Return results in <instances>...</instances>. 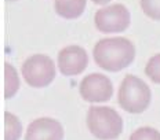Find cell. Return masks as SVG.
<instances>
[{"label": "cell", "instance_id": "cell-10", "mask_svg": "<svg viewBox=\"0 0 160 140\" xmlns=\"http://www.w3.org/2000/svg\"><path fill=\"white\" fill-rule=\"evenodd\" d=\"M19 88V77L17 70L10 63H4V98L10 99L17 93Z\"/></svg>", "mask_w": 160, "mask_h": 140}, {"label": "cell", "instance_id": "cell-13", "mask_svg": "<svg viewBox=\"0 0 160 140\" xmlns=\"http://www.w3.org/2000/svg\"><path fill=\"white\" fill-rule=\"evenodd\" d=\"M130 140H160V132L151 126H142L130 136Z\"/></svg>", "mask_w": 160, "mask_h": 140}, {"label": "cell", "instance_id": "cell-9", "mask_svg": "<svg viewBox=\"0 0 160 140\" xmlns=\"http://www.w3.org/2000/svg\"><path fill=\"white\" fill-rule=\"evenodd\" d=\"M87 0H55V12L65 19H75L83 14Z\"/></svg>", "mask_w": 160, "mask_h": 140}, {"label": "cell", "instance_id": "cell-4", "mask_svg": "<svg viewBox=\"0 0 160 140\" xmlns=\"http://www.w3.org/2000/svg\"><path fill=\"white\" fill-rule=\"evenodd\" d=\"M55 65L47 55L36 54L22 63V77L33 88H44L55 78Z\"/></svg>", "mask_w": 160, "mask_h": 140}, {"label": "cell", "instance_id": "cell-12", "mask_svg": "<svg viewBox=\"0 0 160 140\" xmlns=\"http://www.w3.org/2000/svg\"><path fill=\"white\" fill-rule=\"evenodd\" d=\"M145 74L155 84H160V54H156L148 61L145 66Z\"/></svg>", "mask_w": 160, "mask_h": 140}, {"label": "cell", "instance_id": "cell-11", "mask_svg": "<svg viewBox=\"0 0 160 140\" xmlns=\"http://www.w3.org/2000/svg\"><path fill=\"white\" fill-rule=\"evenodd\" d=\"M22 135V125L18 117L10 111L4 113V140H18Z\"/></svg>", "mask_w": 160, "mask_h": 140}, {"label": "cell", "instance_id": "cell-6", "mask_svg": "<svg viewBox=\"0 0 160 140\" xmlns=\"http://www.w3.org/2000/svg\"><path fill=\"white\" fill-rule=\"evenodd\" d=\"M79 92L86 102L104 103L112 98L113 85L106 76L99 74V73H92L82 80Z\"/></svg>", "mask_w": 160, "mask_h": 140}, {"label": "cell", "instance_id": "cell-15", "mask_svg": "<svg viewBox=\"0 0 160 140\" xmlns=\"http://www.w3.org/2000/svg\"><path fill=\"white\" fill-rule=\"evenodd\" d=\"M91 2H94L95 4H108V3L112 2V0H91Z\"/></svg>", "mask_w": 160, "mask_h": 140}, {"label": "cell", "instance_id": "cell-8", "mask_svg": "<svg viewBox=\"0 0 160 140\" xmlns=\"http://www.w3.org/2000/svg\"><path fill=\"white\" fill-rule=\"evenodd\" d=\"M64 128L57 119L42 117L32 121L28 126L25 140H62Z\"/></svg>", "mask_w": 160, "mask_h": 140}, {"label": "cell", "instance_id": "cell-2", "mask_svg": "<svg viewBox=\"0 0 160 140\" xmlns=\"http://www.w3.org/2000/svg\"><path fill=\"white\" fill-rule=\"evenodd\" d=\"M87 126L97 139L115 140L123 132V118L112 107L92 106L87 113Z\"/></svg>", "mask_w": 160, "mask_h": 140}, {"label": "cell", "instance_id": "cell-14", "mask_svg": "<svg viewBox=\"0 0 160 140\" xmlns=\"http://www.w3.org/2000/svg\"><path fill=\"white\" fill-rule=\"evenodd\" d=\"M141 8L146 16L160 21V0H141Z\"/></svg>", "mask_w": 160, "mask_h": 140}, {"label": "cell", "instance_id": "cell-7", "mask_svg": "<svg viewBox=\"0 0 160 140\" xmlns=\"http://www.w3.org/2000/svg\"><path fill=\"white\" fill-rule=\"evenodd\" d=\"M88 65V55L79 45L65 47L58 54V69L64 76H76L84 72Z\"/></svg>", "mask_w": 160, "mask_h": 140}, {"label": "cell", "instance_id": "cell-16", "mask_svg": "<svg viewBox=\"0 0 160 140\" xmlns=\"http://www.w3.org/2000/svg\"><path fill=\"white\" fill-rule=\"evenodd\" d=\"M6 2H8V3H12V2H17V0H6Z\"/></svg>", "mask_w": 160, "mask_h": 140}, {"label": "cell", "instance_id": "cell-3", "mask_svg": "<svg viewBox=\"0 0 160 140\" xmlns=\"http://www.w3.org/2000/svg\"><path fill=\"white\" fill-rule=\"evenodd\" d=\"M118 99L120 107L124 111L141 114L151 103V88L139 77L128 74L120 84Z\"/></svg>", "mask_w": 160, "mask_h": 140}, {"label": "cell", "instance_id": "cell-1", "mask_svg": "<svg viewBox=\"0 0 160 140\" xmlns=\"http://www.w3.org/2000/svg\"><path fill=\"white\" fill-rule=\"evenodd\" d=\"M95 63L106 72H120L134 62L135 47L124 37L102 39L92 51Z\"/></svg>", "mask_w": 160, "mask_h": 140}, {"label": "cell", "instance_id": "cell-5", "mask_svg": "<svg viewBox=\"0 0 160 140\" xmlns=\"http://www.w3.org/2000/svg\"><path fill=\"white\" fill-rule=\"evenodd\" d=\"M94 22L97 29L102 33H120L130 26L131 15L123 4H111L95 12Z\"/></svg>", "mask_w": 160, "mask_h": 140}]
</instances>
